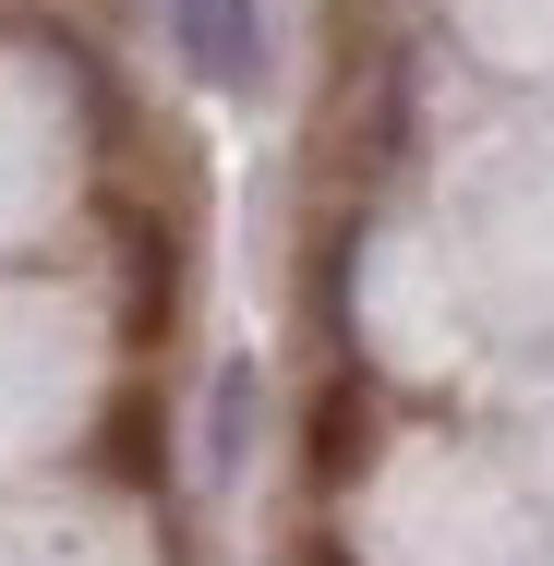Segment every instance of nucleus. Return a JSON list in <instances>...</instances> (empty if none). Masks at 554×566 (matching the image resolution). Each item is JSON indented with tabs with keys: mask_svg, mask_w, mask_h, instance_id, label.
I'll return each mask as SVG.
<instances>
[{
	"mask_svg": "<svg viewBox=\"0 0 554 566\" xmlns=\"http://www.w3.org/2000/svg\"><path fill=\"white\" fill-rule=\"evenodd\" d=\"M253 398H265V386H253V361H229L218 386H206V482L241 470V447H253Z\"/></svg>",
	"mask_w": 554,
	"mask_h": 566,
	"instance_id": "obj_2",
	"label": "nucleus"
},
{
	"mask_svg": "<svg viewBox=\"0 0 554 566\" xmlns=\"http://www.w3.org/2000/svg\"><path fill=\"white\" fill-rule=\"evenodd\" d=\"M157 12H169V49L194 61V85H218V97L265 85V0H157Z\"/></svg>",
	"mask_w": 554,
	"mask_h": 566,
	"instance_id": "obj_1",
	"label": "nucleus"
}]
</instances>
